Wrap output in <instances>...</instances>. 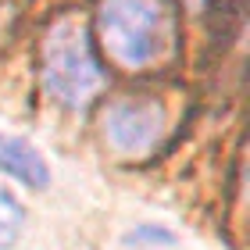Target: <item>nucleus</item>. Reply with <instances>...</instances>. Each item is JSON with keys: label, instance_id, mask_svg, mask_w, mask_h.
Wrapping results in <instances>:
<instances>
[{"label": "nucleus", "instance_id": "obj_1", "mask_svg": "<svg viewBox=\"0 0 250 250\" xmlns=\"http://www.w3.org/2000/svg\"><path fill=\"white\" fill-rule=\"evenodd\" d=\"M40 72L43 89L61 107H86L100 93L104 64H100L93 43H89V32L79 18H61L50 25L40 50Z\"/></svg>", "mask_w": 250, "mask_h": 250}, {"label": "nucleus", "instance_id": "obj_2", "mask_svg": "<svg viewBox=\"0 0 250 250\" xmlns=\"http://www.w3.org/2000/svg\"><path fill=\"white\" fill-rule=\"evenodd\" d=\"M100 40L125 68H150L172 47V18L161 0H100Z\"/></svg>", "mask_w": 250, "mask_h": 250}, {"label": "nucleus", "instance_id": "obj_3", "mask_svg": "<svg viewBox=\"0 0 250 250\" xmlns=\"http://www.w3.org/2000/svg\"><path fill=\"white\" fill-rule=\"evenodd\" d=\"M165 125H168L165 104H157L150 97H125L107 104L104 111V140L111 143V150L125 157H143L161 143Z\"/></svg>", "mask_w": 250, "mask_h": 250}, {"label": "nucleus", "instance_id": "obj_4", "mask_svg": "<svg viewBox=\"0 0 250 250\" xmlns=\"http://www.w3.org/2000/svg\"><path fill=\"white\" fill-rule=\"evenodd\" d=\"M0 172H7L29 189H47L50 183V168L43 161V154L29 140L7 136V132H0Z\"/></svg>", "mask_w": 250, "mask_h": 250}, {"label": "nucleus", "instance_id": "obj_5", "mask_svg": "<svg viewBox=\"0 0 250 250\" xmlns=\"http://www.w3.org/2000/svg\"><path fill=\"white\" fill-rule=\"evenodd\" d=\"M21 229H25V208L11 189L0 186V250H11L18 243Z\"/></svg>", "mask_w": 250, "mask_h": 250}]
</instances>
